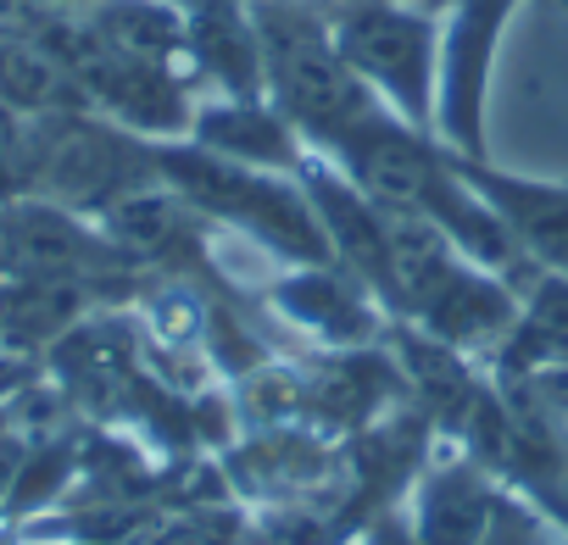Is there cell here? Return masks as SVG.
Segmentation results:
<instances>
[{
	"mask_svg": "<svg viewBox=\"0 0 568 545\" xmlns=\"http://www.w3.org/2000/svg\"><path fill=\"white\" fill-rule=\"evenodd\" d=\"M156 167H162V184L179 189L212 228L245 234L284 267H329L335 261L329 228L296 173L251 167V162L217 156L195 140H156Z\"/></svg>",
	"mask_w": 568,
	"mask_h": 545,
	"instance_id": "6da1fadb",
	"label": "cell"
},
{
	"mask_svg": "<svg viewBox=\"0 0 568 545\" xmlns=\"http://www.w3.org/2000/svg\"><path fill=\"white\" fill-rule=\"evenodd\" d=\"M256 40H262V90L291 117V128L313 151H335L374 106L379 95L357 79L346 62L329 0H251Z\"/></svg>",
	"mask_w": 568,
	"mask_h": 545,
	"instance_id": "7a4b0ae2",
	"label": "cell"
},
{
	"mask_svg": "<svg viewBox=\"0 0 568 545\" xmlns=\"http://www.w3.org/2000/svg\"><path fill=\"white\" fill-rule=\"evenodd\" d=\"M390 239H396V318L390 323H413V329L490 362V351L518 323L524 290L507 272L474 261L452 234H440L424 217L390 212Z\"/></svg>",
	"mask_w": 568,
	"mask_h": 545,
	"instance_id": "3957f363",
	"label": "cell"
},
{
	"mask_svg": "<svg viewBox=\"0 0 568 545\" xmlns=\"http://www.w3.org/2000/svg\"><path fill=\"white\" fill-rule=\"evenodd\" d=\"M329 23L357 79L418 134L440 140V34L424 0H329Z\"/></svg>",
	"mask_w": 568,
	"mask_h": 545,
	"instance_id": "277c9868",
	"label": "cell"
},
{
	"mask_svg": "<svg viewBox=\"0 0 568 545\" xmlns=\"http://www.w3.org/2000/svg\"><path fill=\"white\" fill-rule=\"evenodd\" d=\"M256 301L296 346L346 351V346H379L390 335V312L379 307V296L341 261L284 267L273 285L256 290Z\"/></svg>",
	"mask_w": 568,
	"mask_h": 545,
	"instance_id": "5b68a950",
	"label": "cell"
},
{
	"mask_svg": "<svg viewBox=\"0 0 568 545\" xmlns=\"http://www.w3.org/2000/svg\"><path fill=\"white\" fill-rule=\"evenodd\" d=\"M217 467L234 490L240 506H284V501H307L341 473V440L307 429V423H256L240 429L223 451Z\"/></svg>",
	"mask_w": 568,
	"mask_h": 545,
	"instance_id": "8992f818",
	"label": "cell"
},
{
	"mask_svg": "<svg viewBox=\"0 0 568 545\" xmlns=\"http://www.w3.org/2000/svg\"><path fill=\"white\" fill-rule=\"evenodd\" d=\"M452 151V145H446ZM457 173L463 184L501 217V228L513 234L518 256L535 267V272H568V184H551V178H518L507 167H496L490 156H457Z\"/></svg>",
	"mask_w": 568,
	"mask_h": 545,
	"instance_id": "52a82bcc",
	"label": "cell"
},
{
	"mask_svg": "<svg viewBox=\"0 0 568 545\" xmlns=\"http://www.w3.org/2000/svg\"><path fill=\"white\" fill-rule=\"evenodd\" d=\"M496 501H501V484L463 445L440 440L429 467L418 473V484L407 495L413 545H485Z\"/></svg>",
	"mask_w": 568,
	"mask_h": 545,
	"instance_id": "ba28073f",
	"label": "cell"
},
{
	"mask_svg": "<svg viewBox=\"0 0 568 545\" xmlns=\"http://www.w3.org/2000/svg\"><path fill=\"white\" fill-rule=\"evenodd\" d=\"M184 18V68L201 95L256 101L262 90V40L251 0H173Z\"/></svg>",
	"mask_w": 568,
	"mask_h": 545,
	"instance_id": "9c48e42d",
	"label": "cell"
},
{
	"mask_svg": "<svg viewBox=\"0 0 568 545\" xmlns=\"http://www.w3.org/2000/svg\"><path fill=\"white\" fill-rule=\"evenodd\" d=\"M190 140L217 151V156H234V162H251V167H273V173H302V162L313 151L267 95H256V101L201 95Z\"/></svg>",
	"mask_w": 568,
	"mask_h": 545,
	"instance_id": "30bf717a",
	"label": "cell"
},
{
	"mask_svg": "<svg viewBox=\"0 0 568 545\" xmlns=\"http://www.w3.org/2000/svg\"><path fill=\"white\" fill-rule=\"evenodd\" d=\"M140 545H251V506H240L234 495L173 506Z\"/></svg>",
	"mask_w": 568,
	"mask_h": 545,
	"instance_id": "8fae6325",
	"label": "cell"
},
{
	"mask_svg": "<svg viewBox=\"0 0 568 545\" xmlns=\"http://www.w3.org/2000/svg\"><path fill=\"white\" fill-rule=\"evenodd\" d=\"M485 545H568V534L551 523V517H540L524 495H513V490H501V501H496V517H490V534H485Z\"/></svg>",
	"mask_w": 568,
	"mask_h": 545,
	"instance_id": "7c38bea8",
	"label": "cell"
},
{
	"mask_svg": "<svg viewBox=\"0 0 568 545\" xmlns=\"http://www.w3.org/2000/svg\"><path fill=\"white\" fill-rule=\"evenodd\" d=\"M562 7H568V0H562Z\"/></svg>",
	"mask_w": 568,
	"mask_h": 545,
	"instance_id": "4fadbf2b",
	"label": "cell"
}]
</instances>
